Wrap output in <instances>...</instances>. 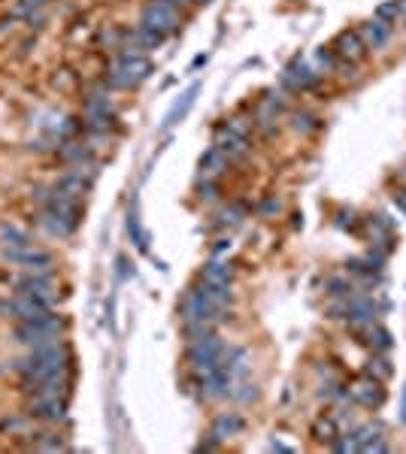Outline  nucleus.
<instances>
[{"label":"nucleus","mask_w":406,"mask_h":454,"mask_svg":"<svg viewBox=\"0 0 406 454\" xmlns=\"http://www.w3.org/2000/svg\"><path fill=\"white\" fill-rule=\"evenodd\" d=\"M13 370L21 376V384H37L46 379H58V376H70L73 370V351L64 339H55L46 345H33L25 358L13 360Z\"/></svg>","instance_id":"obj_1"},{"label":"nucleus","mask_w":406,"mask_h":454,"mask_svg":"<svg viewBox=\"0 0 406 454\" xmlns=\"http://www.w3.org/2000/svg\"><path fill=\"white\" fill-rule=\"evenodd\" d=\"M152 76V61L146 58L143 52H133V49H121L116 52V58L109 61V73H106V88L109 91H125L140 85L143 79Z\"/></svg>","instance_id":"obj_2"},{"label":"nucleus","mask_w":406,"mask_h":454,"mask_svg":"<svg viewBox=\"0 0 406 454\" xmlns=\"http://www.w3.org/2000/svg\"><path fill=\"white\" fill-rule=\"evenodd\" d=\"M67 331V321L64 318L49 309L46 315L40 318H31V321H18L16 331H13V339L18 345L25 348H33V345H46V343H55V339H61V333Z\"/></svg>","instance_id":"obj_3"},{"label":"nucleus","mask_w":406,"mask_h":454,"mask_svg":"<svg viewBox=\"0 0 406 454\" xmlns=\"http://www.w3.org/2000/svg\"><path fill=\"white\" fill-rule=\"evenodd\" d=\"M188 367L194 376H207V372L219 370L221 367V358H224V343L219 333H209L203 339H194V343H188Z\"/></svg>","instance_id":"obj_4"},{"label":"nucleus","mask_w":406,"mask_h":454,"mask_svg":"<svg viewBox=\"0 0 406 454\" xmlns=\"http://www.w3.org/2000/svg\"><path fill=\"white\" fill-rule=\"evenodd\" d=\"M0 260L28 272H52L55 267V255L40 245H0Z\"/></svg>","instance_id":"obj_5"},{"label":"nucleus","mask_w":406,"mask_h":454,"mask_svg":"<svg viewBox=\"0 0 406 454\" xmlns=\"http://www.w3.org/2000/svg\"><path fill=\"white\" fill-rule=\"evenodd\" d=\"M82 118H85V128L94 131V133H106L112 124L119 118V109L112 104V97L104 94V91H94V94L85 97L82 104Z\"/></svg>","instance_id":"obj_6"},{"label":"nucleus","mask_w":406,"mask_h":454,"mask_svg":"<svg viewBox=\"0 0 406 454\" xmlns=\"http://www.w3.org/2000/svg\"><path fill=\"white\" fill-rule=\"evenodd\" d=\"M55 306L49 297H31V294H13V297L0 300V315L13 318V321H31V318L46 315Z\"/></svg>","instance_id":"obj_7"},{"label":"nucleus","mask_w":406,"mask_h":454,"mask_svg":"<svg viewBox=\"0 0 406 454\" xmlns=\"http://www.w3.org/2000/svg\"><path fill=\"white\" fill-rule=\"evenodd\" d=\"M140 25L152 28V31L161 33V37H167V33H173L179 28V6L173 4V0H149V4L143 6Z\"/></svg>","instance_id":"obj_8"},{"label":"nucleus","mask_w":406,"mask_h":454,"mask_svg":"<svg viewBox=\"0 0 406 454\" xmlns=\"http://www.w3.org/2000/svg\"><path fill=\"white\" fill-rule=\"evenodd\" d=\"M28 418H37L43 424H67V397H33L28 403Z\"/></svg>","instance_id":"obj_9"},{"label":"nucleus","mask_w":406,"mask_h":454,"mask_svg":"<svg viewBox=\"0 0 406 454\" xmlns=\"http://www.w3.org/2000/svg\"><path fill=\"white\" fill-rule=\"evenodd\" d=\"M349 400L364 406V409H379L382 403H385V388H382L379 379L364 372L361 379H355L352 384H349Z\"/></svg>","instance_id":"obj_10"},{"label":"nucleus","mask_w":406,"mask_h":454,"mask_svg":"<svg viewBox=\"0 0 406 454\" xmlns=\"http://www.w3.org/2000/svg\"><path fill=\"white\" fill-rule=\"evenodd\" d=\"M16 294H31V297H49L55 300V279L52 272H21V276H13L9 279Z\"/></svg>","instance_id":"obj_11"},{"label":"nucleus","mask_w":406,"mask_h":454,"mask_svg":"<svg viewBox=\"0 0 406 454\" xmlns=\"http://www.w3.org/2000/svg\"><path fill=\"white\" fill-rule=\"evenodd\" d=\"M391 31H394V25H391V21L379 18V16L367 18L364 25L358 28V33H361V40H364V45H367V49H382V45H385V43L391 40Z\"/></svg>","instance_id":"obj_12"},{"label":"nucleus","mask_w":406,"mask_h":454,"mask_svg":"<svg viewBox=\"0 0 406 454\" xmlns=\"http://www.w3.org/2000/svg\"><path fill=\"white\" fill-rule=\"evenodd\" d=\"M331 49H334L336 58L361 61V58H364V52H367V45H364V40H361L358 31H343V33H336V40H334Z\"/></svg>","instance_id":"obj_13"},{"label":"nucleus","mask_w":406,"mask_h":454,"mask_svg":"<svg viewBox=\"0 0 406 454\" xmlns=\"http://www.w3.org/2000/svg\"><path fill=\"white\" fill-rule=\"evenodd\" d=\"M282 82H285L288 88H295V91H307V88H312L315 82H319V76L303 64V58H295L285 67V73H282Z\"/></svg>","instance_id":"obj_14"},{"label":"nucleus","mask_w":406,"mask_h":454,"mask_svg":"<svg viewBox=\"0 0 406 454\" xmlns=\"http://www.w3.org/2000/svg\"><path fill=\"white\" fill-rule=\"evenodd\" d=\"M216 149H221L228 155V161H240V157L249 155V143H246V136L234 133L231 128H221L216 133Z\"/></svg>","instance_id":"obj_15"},{"label":"nucleus","mask_w":406,"mask_h":454,"mask_svg":"<svg viewBox=\"0 0 406 454\" xmlns=\"http://www.w3.org/2000/svg\"><path fill=\"white\" fill-rule=\"evenodd\" d=\"M40 227H43L46 233H52V236H70L76 227H79V221H76V218H67V215L52 212V209H43V212H40Z\"/></svg>","instance_id":"obj_16"},{"label":"nucleus","mask_w":406,"mask_h":454,"mask_svg":"<svg viewBox=\"0 0 406 454\" xmlns=\"http://www.w3.org/2000/svg\"><path fill=\"white\" fill-rule=\"evenodd\" d=\"M224 170H228V155H224L221 149H212L200 157V182H212V179H219Z\"/></svg>","instance_id":"obj_17"},{"label":"nucleus","mask_w":406,"mask_h":454,"mask_svg":"<svg viewBox=\"0 0 406 454\" xmlns=\"http://www.w3.org/2000/svg\"><path fill=\"white\" fill-rule=\"evenodd\" d=\"M243 427H246L243 415H236V412H221V415H216V421H212V430H209V433L224 442V439H231V436H236V433H243Z\"/></svg>","instance_id":"obj_18"},{"label":"nucleus","mask_w":406,"mask_h":454,"mask_svg":"<svg viewBox=\"0 0 406 454\" xmlns=\"http://www.w3.org/2000/svg\"><path fill=\"white\" fill-rule=\"evenodd\" d=\"M197 94H200V85L194 82V85H191V88L185 91V94H182V97H179L176 104H173V109L167 112V118H164V128H176V124H179V121H182V118L188 116V109L194 106Z\"/></svg>","instance_id":"obj_19"},{"label":"nucleus","mask_w":406,"mask_h":454,"mask_svg":"<svg viewBox=\"0 0 406 454\" xmlns=\"http://www.w3.org/2000/svg\"><path fill=\"white\" fill-rule=\"evenodd\" d=\"M25 391L31 397H67V394H70V376H58V379H46V382L28 384Z\"/></svg>","instance_id":"obj_20"},{"label":"nucleus","mask_w":406,"mask_h":454,"mask_svg":"<svg viewBox=\"0 0 406 454\" xmlns=\"http://www.w3.org/2000/svg\"><path fill=\"white\" fill-rule=\"evenodd\" d=\"M0 245H33V236L16 221H0Z\"/></svg>","instance_id":"obj_21"},{"label":"nucleus","mask_w":406,"mask_h":454,"mask_svg":"<svg viewBox=\"0 0 406 454\" xmlns=\"http://www.w3.org/2000/svg\"><path fill=\"white\" fill-rule=\"evenodd\" d=\"M61 161H67L70 167L79 164H92V145L88 143H61Z\"/></svg>","instance_id":"obj_22"},{"label":"nucleus","mask_w":406,"mask_h":454,"mask_svg":"<svg viewBox=\"0 0 406 454\" xmlns=\"http://www.w3.org/2000/svg\"><path fill=\"white\" fill-rule=\"evenodd\" d=\"M207 285H231V264H224V260L212 258L207 267H203V279Z\"/></svg>","instance_id":"obj_23"},{"label":"nucleus","mask_w":406,"mask_h":454,"mask_svg":"<svg viewBox=\"0 0 406 454\" xmlns=\"http://www.w3.org/2000/svg\"><path fill=\"white\" fill-rule=\"evenodd\" d=\"M28 448L31 451H67L70 445H67L64 439H58V433H28Z\"/></svg>","instance_id":"obj_24"},{"label":"nucleus","mask_w":406,"mask_h":454,"mask_svg":"<svg viewBox=\"0 0 406 454\" xmlns=\"http://www.w3.org/2000/svg\"><path fill=\"white\" fill-rule=\"evenodd\" d=\"M312 436L319 439V442H328V445H334V442L340 439V427H336V418H331V415L315 418V424H312Z\"/></svg>","instance_id":"obj_25"},{"label":"nucleus","mask_w":406,"mask_h":454,"mask_svg":"<svg viewBox=\"0 0 406 454\" xmlns=\"http://www.w3.org/2000/svg\"><path fill=\"white\" fill-rule=\"evenodd\" d=\"M367 343L373 345V351H388L391 348V333L385 331V327L367 324Z\"/></svg>","instance_id":"obj_26"},{"label":"nucleus","mask_w":406,"mask_h":454,"mask_svg":"<svg viewBox=\"0 0 406 454\" xmlns=\"http://www.w3.org/2000/svg\"><path fill=\"white\" fill-rule=\"evenodd\" d=\"M0 430L4 433H21V436H28L31 430H28V412L25 415H6L4 421H0Z\"/></svg>","instance_id":"obj_27"},{"label":"nucleus","mask_w":406,"mask_h":454,"mask_svg":"<svg viewBox=\"0 0 406 454\" xmlns=\"http://www.w3.org/2000/svg\"><path fill=\"white\" fill-rule=\"evenodd\" d=\"M49 4V0H18V4H16V9H13V18L18 21V18H31L33 13H40V9L43 6H46Z\"/></svg>","instance_id":"obj_28"},{"label":"nucleus","mask_w":406,"mask_h":454,"mask_svg":"<svg viewBox=\"0 0 406 454\" xmlns=\"http://www.w3.org/2000/svg\"><path fill=\"white\" fill-rule=\"evenodd\" d=\"M367 376H373V379H379V382H385V379H391V363L385 360V358H373L367 363Z\"/></svg>","instance_id":"obj_29"},{"label":"nucleus","mask_w":406,"mask_h":454,"mask_svg":"<svg viewBox=\"0 0 406 454\" xmlns=\"http://www.w3.org/2000/svg\"><path fill=\"white\" fill-rule=\"evenodd\" d=\"M128 233H131V240L137 243V248H143V252H146V233H143V227H140V215L137 212L128 215Z\"/></svg>","instance_id":"obj_30"},{"label":"nucleus","mask_w":406,"mask_h":454,"mask_svg":"<svg viewBox=\"0 0 406 454\" xmlns=\"http://www.w3.org/2000/svg\"><path fill=\"white\" fill-rule=\"evenodd\" d=\"M295 131H300V133L315 131V118L309 116V112H295Z\"/></svg>","instance_id":"obj_31"},{"label":"nucleus","mask_w":406,"mask_h":454,"mask_svg":"<svg viewBox=\"0 0 406 454\" xmlns=\"http://www.w3.org/2000/svg\"><path fill=\"white\" fill-rule=\"evenodd\" d=\"M376 16L379 18H385V21H394L400 16V9H397V0H388V4H382L379 9H376Z\"/></svg>","instance_id":"obj_32"},{"label":"nucleus","mask_w":406,"mask_h":454,"mask_svg":"<svg viewBox=\"0 0 406 454\" xmlns=\"http://www.w3.org/2000/svg\"><path fill=\"white\" fill-rule=\"evenodd\" d=\"M328 294L331 297H349V291H352V285H349V282H343V279H331L328 282Z\"/></svg>","instance_id":"obj_33"},{"label":"nucleus","mask_w":406,"mask_h":454,"mask_svg":"<svg viewBox=\"0 0 406 454\" xmlns=\"http://www.w3.org/2000/svg\"><path fill=\"white\" fill-rule=\"evenodd\" d=\"M224 128H231L234 133H240V136H246V133H249V121H246V118H231L228 124H224Z\"/></svg>","instance_id":"obj_34"},{"label":"nucleus","mask_w":406,"mask_h":454,"mask_svg":"<svg viewBox=\"0 0 406 454\" xmlns=\"http://www.w3.org/2000/svg\"><path fill=\"white\" fill-rule=\"evenodd\" d=\"M176 6H203V4H209V0H173Z\"/></svg>","instance_id":"obj_35"},{"label":"nucleus","mask_w":406,"mask_h":454,"mask_svg":"<svg viewBox=\"0 0 406 454\" xmlns=\"http://www.w3.org/2000/svg\"><path fill=\"white\" fill-rule=\"evenodd\" d=\"M394 203H397L400 212H406V191H397V194H394Z\"/></svg>","instance_id":"obj_36"},{"label":"nucleus","mask_w":406,"mask_h":454,"mask_svg":"<svg viewBox=\"0 0 406 454\" xmlns=\"http://www.w3.org/2000/svg\"><path fill=\"white\" fill-rule=\"evenodd\" d=\"M276 209H279V200H273V197H270L264 206H261V212H276Z\"/></svg>","instance_id":"obj_37"},{"label":"nucleus","mask_w":406,"mask_h":454,"mask_svg":"<svg viewBox=\"0 0 406 454\" xmlns=\"http://www.w3.org/2000/svg\"><path fill=\"white\" fill-rule=\"evenodd\" d=\"M400 421L406 424V388H403V397H400Z\"/></svg>","instance_id":"obj_38"}]
</instances>
